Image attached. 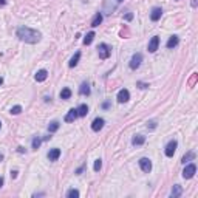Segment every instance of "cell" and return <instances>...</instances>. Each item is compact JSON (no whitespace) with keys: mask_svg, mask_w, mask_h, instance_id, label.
I'll list each match as a JSON object with an SVG mask.
<instances>
[{"mask_svg":"<svg viewBox=\"0 0 198 198\" xmlns=\"http://www.w3.org/2000/svg\"><path fill=\"white\" fill-rule=\"evenodd\" d=\"M16 34L22 42H27V43H37L40 40V33L28 27H20Z\"/></svg>","mask_w":198,"mask_h":198,"instance_id":"1","label":"cell"},{"mask_svg":"<svg viewBox=\"0 0 198 198\" xmlns=\"http://www.w3.org/2000/svg\"><path fill=\"white\" fill-rule=\"evenodd\" d=\"M177 147H178V142H177L175 139H172V141H169V142H167V145H166V150H164L166 156L172 158L173 155H175V152H177Z\"/></svg>","mask_w":198,"mask_h":198,"instance_id":"2","label":"cell"},{"mask_svg":"<svg viewBox=\"0 0 198 198\" xmlns=\"http://www.w3.org/2000/svg\"><path fill=\"white\" fill-rule=\"evenodd\" d=\"M97 50H99V57L101 59H108L110 54H112V48L107 43H101Z\"/></svg>","mask_w":198,"mask_h":198,"instance_id":"3","label":"cell"},{"mask_svg":"<svg viewBox=\"0 0 198 198\" xmlns=\"http://www.w3.org/2000/svg\"><path fill=\"white\" fill-rule=\"evenodd\" d=\"M195 172H196V166L192 163V164H187L186 167H184V170H183V178H186V180H190L193 175H195Z\"/></svg>","mask_w":198,"mask_h":198,"instance_id":"4","label":"cell"},{"mask_svg":"<svg viewBox=\"0 0 198 198\" xmlns=\"http://www.w3.org/2000/svg\"><path fill=\"white\" fill-rule=\"evenodd\" d=\"M141 62H142V54H141V53H136V54H133V56H132V61H130V68H132V70H136V68H139Z\"/></svg>","mask_w":198,"mask_h":198,"instance_id":"5","label":"cell"},{"mask_svg":"<svg viewBox=\"0 0 198 198\" xmlns=\"http://www.w3.org/2000/svg\"><path fill=\"white\" fill-rule=\"evenodd\" d=\"M139 167H141L142 172L148 173V172L152 170V161L148 160V158H141V160H139Z\"/></svg>","mask_w":198,"mask_h":198,"instance_id":"6","label":"cell"},{"mask_svg":"<svg viewBox=\"0 0 198 198\" xmlns=\"http://www.w3.org/2000/svg\"><path fill=\"white\" fill-rule=\"evenodd\" d=\"M130 99V93H129V90L127 88H122V90H119V93H118V102H127Z\"/></svg>","mask_w":198,"mask_h":198,"instance_id":"7","label":"cell"},{"mask_svg":"<svg viewBox=\"0 0 198 198\" xmlns=\"http://www.w3.org/2000/svg\"><path fill=\"white\" fill-rule=\"evenodd\" d=\"M104 124H105V121H104L102 118H96V119L91 122V130H93V132H99V130L104 127Z\"/></svg>","mask_w":198,"mask_h":198,"instance_id":"8","label":"cell"},{"mask_svg":"<svg viewBox=\"0 0 198 198\" xmlns=\"http://www.w3.org/2000/svg\"><path fill=\"white\" fill-rule=\"evenodd\" d=\"M158 46H160V37H158V36H153V37L150 39V42H148V51L155 53L156 50H158Z\"/></svg>","mask_w":198,"mask_h":198,"instance_id":"9","label":"cell"},{"mask_svg":"<svg viewBox=\"0 0 198 198\" xmlns=\"http://www.w3.org/2000/svg\"><path fill=\"white\" fill-rule=\"evenodd\" d=\"M161 16H163V9H161L160 6H155V8L152 9V13H150L152 22H158V20L161 19Z\"/></svg>","mask_w":198,"mask_h":198,"instance_id":"10","label":"cell"},{"mask_svg":"<svg viewBox=\"0 0 198 198\" xmlns=\"http://www.w3.org/2000/svg\"><path fill=\"white\" fill-rule=\"evenodd\" d=\"M59 156H61V148H57V147L51 148V150L48 152V160L50 161H57Z\"/></svg>","mask_w":198,"mask_h":198,"instance_id":"11","label":"cell"},{"mask_svg":"<svg viewBox=\"0 0 198 198\" xmlns=\"http://www.w3.org/2000/svg\"><path fill=\"white\" fill-rule=\"evenodd\" d=\"M78 116H79V115H78V110H76V108H71V110L65 115V118H64V119H65V122H73V121L76 119Z\"/></svg>","mask_w":198,"mask_h":198,"instance_id":"12","label":"cell"},{"mask_svg":"<svg viewBox=\"0 0 198 198\" xmlns=\"http://www.w3.org/2000/svg\"><path fill=\"white\" fill-rule=\"evenodd\" d=\"M180 43V37L178 36H172L169 40H167V43H166V46L169 48V50H172V48H175L177 45Z\"/></svg>","mask_w":198,"mask_h":198,"instance_id":"13","label":"cell"},{"mask_svg":"<svg viewBox=\"0 0 198 198\" xmlns=\"http://www.w3.org/2000/svg\"><path fill=\"white\" fill-rule=\"evenodd\" d=\"M101 22H102V14H101V13H96L94 17L91 19V27H93V28L99 27V25H101Z\"/></svg>","mask_w":198,"mask_h":198,"instance_id":"14","label":"cell"},{"mask_svg":"<svg viewBox=\"0 0 198 198\" xmlns=\"http://www.w3.org/2000/svg\"><path fill=\"white\" fill-rule=\"evenodd\" d=\"M46 78H48V71H46V70H39V71L36 73V81H37V82H43Z\"/></svg>","mask_w":198,"mask_h":198,"instance_id":"15","label":"cell"},{"mask_svg":"<svg viewBox=\"0 0 198 198\" xmlns=\"http://www.w3.org/2000/svg\"><path fill=\"white\" fill-rule=\"evenodd\" d=\"M145 142V136L144 135H136V136H133V139H132V144L133 145H142Z\"/></svg>","mask_w":198,"mask_h":198,"instance_id":"16","label":"cell"},{"mask_svg":"<svg viewBox=\"0 0 198 198\" xmlns=\"http://www.w3.org/2000/svg\"><path fill=\"white\" fill-rule=\"evenodd\" d=\"M79 93H81L82 96H88V94H90V85H88V82H82V84H81Z\"/></svg>","mask_w":198,"mask_h":198,"instance_id":"17","label":"cell"},{"mask_svg":"<svg viewBox=\"0 0 198 198\" xmlns=\"http://www.w3.org/2000/svg\"><path fill=\"white\" fill-rule=\"evenodd\" d=\"M181 193H183V189H181V186H178V184L173 186V189H172V192H170V195H172L173 198L181 196Z\"/></svg>","mask_w":198,"mask_h":198,"instance_id":"18","label":"cell"},{"mask_svg":"<svg viewBox=\"0 0 198 198\" xmlns=\"http://www.w3.org/2000/svg\"><path fill=\"white\" fill-rule=\"evenodd\" d=\"M79 59H81V51H76V54H74L73 57H71V61H70V68H73V67H76L78 65V62H79Z\"/></svg>","mask_w":198,"mask_h":198,"instance_id":"19","label":"cell"},{"mask_svg":"<svg viewBox=\"0 0 198 198\" xmlns=\"http://www.w3.org/2000/svg\"><path fill=\"white\" fill-rule=\"evenodd\" d=\"M76 110H78V115H79V116H87V113H88V107H87V104H81Z\"/></svg>","mask_w":198,"mask_h":198,"instance_id":"20","label":"cell"},{"mask_svg":"<svg viewBox=\"0 0 198 198\" xmlns=\"http://www.w3.org/2000/svg\"><path fill=\"white\" fill-rule=\"evenodd\" d=\"M59 126H61V124H59L57 121H53V122L48 126V130H50V133H54V132H57V130H59Z\"/></svg>","mask_w":198,"mask_h":198,"instance_id":"21","label":"cell"},{"mask_svg":"<svg viewBox=\"0 0 198 198\" xmlns=\"http://www.w3.org/2000/svg\"><path fill=\"white\" fill-rule=\"evenodd\" d=\"M71 97V90L70 88H62L61 91V99H70Z\"/></svg>","mask_w":198,"mask_h":198,"instance_id":"22","label":"cell"},{"mask_svg":"<svg viewBox=\"0 0 198 198\" xmlns=\"http://www.w3.org/2000/svg\"><path fill=\"white\" fill-rule=\"evenodd\" d=\"M93 39H94V33L90 31V33L85 36V39H84V45H90V43L93 42Z\"/></svg>","mask_w":198,"mask_h":198,"instance_id":"23","label":"cell"},{"mask_svg":"<svg viewBox=\"0 0 198 198\" xmlns=\"http://www.w3.org/2000/svg\"><path fill=\"white\" fill-rule=\"evenodd\" d=\"M67 196H68V198H78V196H79V190H76V189H70V190L67 192Z\"/></svg>","mask_w":198,"mask_h":198,"instance_id":"24","label":"cell"},{"mask_svg":"<svg viewBox=\"0 0 198 198\" xmlns=\"http://www.w3.org/2000/svg\"><path fill=\"white\" fill-rule=\"evenodd\" d=\"M193 158H195V153H193V152H189L187 155H184V156H183V160H181V161H183V163L186 164V163H189V161H192Z\"/></svg>","mask_w":198,"mask_h":198,"instance_id":"25","label":"cell"},{"mask_svg":"<svg viewBox=\"0 0 198 198\" xmlns=\"http://www.w3.org/2000/svg\"><path fill=\"white\" fill-rule=\"evenodd\" d=\"M40 142H42V139H40L39 136L33 138V148H34V150H37V148L40 147Z\"/></svg>","mask_w":198,"mask_h":198,"instance_id":"26","label":"cell"},{"mask_svg":"<svg viewBox=\"0 0 198 198\" xmlns=\"http://www.w3.org/2000/svg\"><path fill=\"white\" fill-rule=\"evenodd\" d=\"M101 167H102V160H96V161H94V166H93V170H94V172H99V170H101Z\"/></svg>","mask_w":198,"mask_h":198,"instance_id":"27","label":"cell"},{"mask_svg":"<svg viewBox=\"0 0 198 198\" xmlns=\"http://www.w3.org/2000/svg\"><path fill=\"white\" fill-rule=\"evenodd\" d=\"M20 112H22V107H20V105H14V107L11 108L9 113H11V115H19Z\"/></svg>","mask_w":198,"mask_h":198,"instance_id":"28","label":"cell"},{"mask_svg":"<svg viewBox=\"0 0 198 198\" xmlns=\"http://www.w3.org/2000/svg\"><path fill=\"white\" fill-rule=\"evenodd\" d=\"M147 129H156V121H148L147 122Z\"/></svg>","mask_w":198,"mask_h":198,"instance_id":"29","label":"cell"},{"mask_svg":"<svg viewBox=\"0 0 198 198\" xmlns=\"http://www.w3.org/2000/svg\"><path fill=\"white\" fill-rule=\"evenodd\" d=\"M132 19H133V14H132V13H129V14L126 16V20H132Z\"/></svg>","mask_w":198,"mask_h":198,"instance_id":"30","label":"cell"},{"mask_svg":"<svg viewBox=\"0 0 198 198\" xmlns=\"http://www.w3.org/2000/svg\"><path fill=\"white\" fill-rule=\"evenodd\" d=\"M138 85H139V88H147L148 87L147 84H142V82H138Z\"/></svg>","mask_w":198,"mask_h":198,"instance_id":"31","label":"cell"},{"mask_svg":"<svg viewBox=\"0 0 198 198\" xmlns=\"http://www.w3.org/2000/svg\"><path fill=\"white\" fill-rule=\"evenodd\" d=\"M11 178H17V170H13V172H11Z\"/></svg>","mask_w":198,"mask_h":198,"instance_id":"32","label":"cell"},{"mask_svg":"<svg viewBox=\"0 0 198 198\" xmlns=\"http://www.w3.org/2000/svg\"><path fill=\"white\" fill-rule=\"evenodd\" d=\"M102 107H104V108H108V107H110V102H104Z\"/></svg>","mask_w":198,"mask_h":198,"instance_id":"33","label":"cell"},{"mask_svg":"<svg viewBox=\"0 0 198 198\" xmlns=\"http://www.w3.org/2000/svg\"><path fill=\"white\" fill-rule=\"evenodd\" d=\"M196 3H198V0H192V6L196 8Z\"/></svg>","mask_w":198,"mask_h":198,"instance_id":"34","label":"cell"},{"mask_svg":"<svg viewBox=\"0 0 198 198\" xmlns=\"http://www.w3.org/2000/svg\"><path fill=\"white\" fill-rule=\"evenodd\" d=\"M6 5V0H0V6H5Z\"/></svg>","mask_w":198,"mask_h":198,"instance_id":"35","label":"cell"},{"mask_svg":"<svg viewBox=\"0 0 198 198\" xmlns=\"http://www.w3.org/2000/svg\"><path fill=\"white\" fill-rule=\"evenodd\" d=\"M2 186H3V178L0 177V187H2Z\"/></svg>","mask_w":198,"mask_h":198,"instance_id":"36","label":"cell"},{"mask_svg":"<svg viewBox=\"0 0 198 198\" xmlns=\"http://www.w3.org/2000/svg\"><path fill=\"white\" fill-rule=\"evenodd\" d=\"M3 84V78H0V85H2Z\"/></svg>","mask_w":198,"mask_h":198,"instance_id":"37","label":"cell"},{"mask_svg":"<svg viewBox=\"0 0 198 198\" xmlns=\"http://www.w3.org/2000/svg\"><path fill=\"white\" fill-rule=\"evenodd\" d=\"M2 160H3V155H2V153H0V161H2Z\"/></svg>","mask_w":198,"mask_h":198,"instance_id":"38","label":"cell"},{"mask_svg":"<svg viewBox=\"0 0 198 198\" xmlns=\"http://www.w3.org/2000/svg\"><path fill=\"white\" fill-rule=\"evenodd\" d=\"M116 2H118V3H121V2H124V0H116Z\"/></svg>","mask_w":198,"mask_h":198,"instance_id":"39","label":"cell"},{"mask_svg":"<svg viewBox=\"0 0 198 198\" xmlns=\"http://www.w3.org/2000/svg\"><path fill=\"white\" fill-rule=\"evenodd\" d=\"M0 127H2V122H0Z\"/></svg>","mask_w":198,"mask_h":198,"instance_id":"40","label":"cell"}]
</instances>
